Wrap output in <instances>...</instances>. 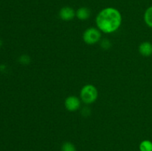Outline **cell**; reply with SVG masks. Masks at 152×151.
Masks as SVG:
<instances>
[{"mask_svg": "<svg viewBox=\"0 0 152 151\" xmlns=\"http://www.w3.org/2000/svg\"><path fill=\"white\" fill-rule=\"evenodd\" d=\"M100 44H101V47H102L103 49H105V50H108V49H109L111 46V41H110L108 39H103L102 41H101Z\"/></svg>", "mask_w": 152, "mask_h": 151, "instance_id": "11", "label": "cell"}, {"mask_svg": "<svg viewBox=\"0 0 152 151\" xmlns=\"http://www.w3.org/2000/svg\"><path fill=\"white\" fill-rule=\"evenodd\" d=\"M91 16V10L88 7H80L76 12V16L80 20H86Z\"/></svg>", "mask_w": 152, "mask_h": 151, "instance_id": "7", "label": "cell"}, {"mask_svg": "<svg viewBox=\"0 0 152 151\" xmlns=\"http://www.w3.org/2000/svg\"><path fill=\"white\" fill-rule=\"evenodd\" d=\"M98 91L93 84H86L80 90V99L83 103L90 105L97 99Z\"/></svg>", "mask_w": 152, "mask_h": 151, "instance_id": "2", "label": "cell"}, {"mask_svg": "<svg viewBox=\"0 0 152 151\" xmlns=\"http://www.w3.org/2000/svg\"><path fill=\"white\" fill-rule=\"evenodd\" d=\"M1 40H0V46H1Z\"/></svg>", "mask_w": 152, "mask_h": 151, "instance_id": "13", "label": "cell"}, {"mask_svg": "<svg viewBox=\"0 0 152 151\" xmlns=\"http://www.w3.org/2000/svg\"><path fill=\"white\" fill-rule=\"evenodd\" d=\"M59 16L62 20L71 21L76 16V11L71 7L65 6L62 7L59 12Z\"/></svg>", "mask_w": 152, "mask_h": 151, "instance_id": "5", "label": "cell"}, {"mask_svg": "<svg viewBox=\"0 0 152 151\" xmlns=\"http://www.w3.org/2000/svg\"><path fill=\"white\" fill-rule=\"evenodd\" d=\"M61 151H77V148L74 144L67 142L62 145Z\"/></svg>", "mask_w": 152, "mask_h": 151, "instance_id": "10", "label": "cell"}, {"mask_svg": "<svg viewBox=\"0 0 152 151\" xmlns=\"http://www.w3.org/2000/svg\"><path fill=\"white\" fill-rule=\"evenodd\" d=\"M81 105V99L75 96H70L65 100V107L67 110L74 112L79 110Z\"/></svg>", "mask_w": 152, "mask_h": 151, "instance_id": "4", "label": "cell"}, {"mask_svg": "<svg viewBox=\"0 0 152 151\" xmlns=\"http://www.w3.org/2000/svg\"><path fill=\"white\" fill-rule=\"evenodd\" d=\"M83 39L87 44H94L101 39V31L98 28H88L83 34Z\"/></svg>", "mask_w": 152, "mask_h": 151, "instance_id": "3", "label": "cell"}, {"mask_svg": "<svg viewBox=\"0 0 152 151\" xmlns=\"http://www.w3.org/2000/svg\"><path fill=\"white\" fill-rule=\"evenodd\" d=\"M144 21L148 27L152 28V6H150L144 13Z\"/></svg>", "mask_w": 152, "mask_h": 151, "instance_id": "8", "label": "cell"}, {"mask_svg": "<svg viewBox=\"0 0 152 151\" xmlns=\"http://www.w3.org/2000/svg\"><path fill=\"white\" fill-rule=\"evenodd\" d=\"M139 52L142 56L148 57L152 55V43L143 41L139 46Z\"/></svg>", "mask_w": 152, "mask_h": 151, "instance_id": "6", "label": "cell"}, {"mask_svg": "<svg viewBox=\"0 0 152 151\" xmlns=\"http://www.w3.org/2000/svg\"><path fill=\"white\" fill-rule=\"evenodd\" d=\"M19 62H20L22 65H28V64H29L30 62H31V59H30V57L28 56L24 55V56H22L19 58Z\"/></svg>", "mask_w": 152, "mask_h": 151, "instance_id": "12", "label": "cell"}, {"mask_svg": "<svg viewBox=\"0 0 152 151\" xmlns=\"http://www.w3.org/2000/svg\"><path fill=\"white\" fill-rule=\"evenodd\" d=\"M140 151H152V142L150 140H143L139 145Z\"/></svg>", "mask_w": 152, "mask_h": 151, "instance_id": "9", "label": "cell"}, {"mask_svg": "<svg viewBox=\"0 0 152 151\" xmlns=\"http://www.w3.org/2000/svg\"><path fill=\"white\" fill-rule=\"evenodd\" d=\"M122 15L117 8L108 7L99 12L96 17L97 28L105 33L116 32L121 26Z\"/></svg>", "mask_w": 152, "mask_h": 151, "instance_id": "1", "label": "cell"}]
</instances>
